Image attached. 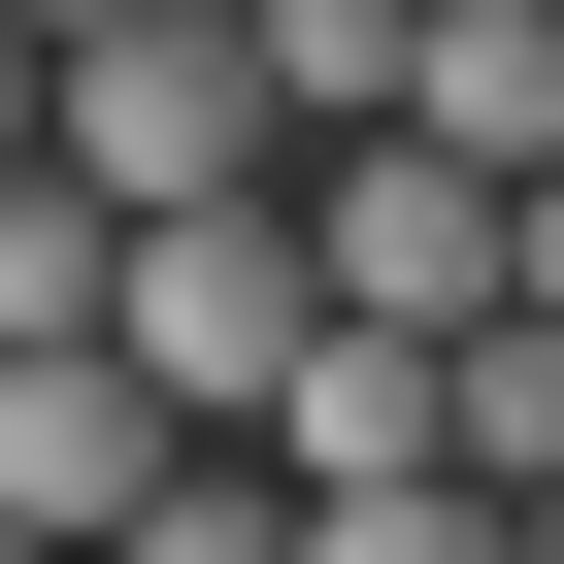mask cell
I'll return each instance as SVG.
<instances>
[{"label":"cell","instance_id":"8","mask_svg":"<svg viewBox=\"0 0 564 564\" xmlns=\"http://www.w3.org/2000/svg\"><path fill=\"white\" fill-rule=\"evenodd\" d=\"M300 564H531V531H498V498L432 465V498H300Z\"/></svg>","mask_w":564,"mask_h":564},{"label":"cell","instance_id":"2","mask_svg":"<svg viewBox=\"0 0 564 564\" xmlns=\"http://www.w3.org/2000/svg\"><path fill=\"white\" fill-rule=\"evenodd\" d=\"M300 265H333V333H498V199H465L432 133H366V166H300Z\"/></svg>","mask_w":564,"mask_h":564},{"label":"cell","instance_id":"5","mask_svg":"<svg viewBox=\"0 0 564 564\" xmlns=\"http://www.w3.org/2000/svg\"><path fill=\"white\" fill-rule=\"evenodd\" d=\"M432 366H465V333H300V399H265V498H432Z\"/></svg>","mask_w":564,"mask_h":564},{"label":"cell","instance_id":"11","mask_svg":"<svg viewBox=\"0 0 564 564\" xmlns=\"http://www.w3.org/2000/svg\"><path fill=\"white\" fill-rule=\"evenodd\" d=\"M0 34H34V67H67V34H133V0H0Z\"/></svg>","mask_w":564,"mask_h":564},{"label":"cell","instance_id":"14","mask_svg":"<svg viewBox=\"0 0 564 564\" xmlns=\"http://www.w3.org/2000/svg\"><path fill=\"white\" fill-rule=\"evenodd\" d=\"M0 564H34V531H0Z\"/></svg>","mask_w":564,"mask_h":564},{"label":"cell","instance_id":"1","mask_svg":"<svg viewBox=\"0 0 564 564\" xmlns=\"http://www.w3.org/2000/svg\"><path fill=\"white\" fill-rule=\"evenodd\" d=\"M300 333H333V265H300V199H199V232H133V399L166 432H265V399H300Z\"/></svg>","mask_w":564,"mask_h":564},{"label":"cell","instance_id":"4","mask_svg":"<svg viewBox=\"0 0 564 564\" xmlns=\"http://www.w3.org/2000/svg\"><path fill=\"white\" fill-rule=\"evenodd\" d=\"M399 133H432L465 199H531V166H564V0H432V67H399Z\"/></svg>","mask_w":564,"mask_h":564},{"label":"cell","instance_id":"3","mask_svg":"<svg viewBox=\"0 0 564 564\" xmlns=\"http://www.w3.org/2000/svg\"><path fill=\"white\" fill-rule=\"evenodd\" d=\"M166 465H232V432H166L133 366H0V531H34V564H133Z\"/></svg>","mask_w":564,"mask_h":564},{"label":"cell","instance_id":"10","mask_svg":"<svg viewBox=\"0 0 564 564\" xmlns=\"http://www.w3.org/2000/svg\"><path fill=\"white\" fill-rule=\"evenodd\" d=\"M498 333H564V166H531V199H498Z\"/></svg>","mask_w":564,"mask_h":564},{"label":"cell","instance_id":"7","mask_svg":"<svg viewBox=\"0 0 564 564\" xmlns=\"http://www.w3.org/2000/svg\"><path fill=\"white\" fill-rule=\"evenodd\" d=\"M100 333H133V232L67 166H0V366H100Z\"/></svg>","mask_w":564,"mask_h":564},{"label":"cell","instance_id":"6","mask_svg":"<svg viewBox=\"0 0 564 564\" xmlns=\"http://www.w3.org/2000/svg\"><path fill=\"white\" fill-rule=\"evenodd\" d=\"M232 34H265V133H399V67H432V0H232Z\"/></svg>","mask_w":564,"mask_h":564},{"label":"cell","instance_id":"12","mask_svg":"<svg viewBox=\"0 0 564 564\" xmlns=\"http://www.w3.org/2000/svg\"><path fill=\"white\" fill-rule=\"evenodd\" d=\"M0 166H34V34H0Z\"/></svg>","mask_w":564,"mask_h":564},{"label":"cell","instance_id":"9","mask_svg":"<svg viewBox=\"0 0 564 564\" xmlns=\"http://www.w3.org/2000/svg\"><path fill=\"white\" fill-rule=\"evenodd\" d=\"M133 564H300V498H265V465H166V531Z\"/></svg>","mask_w":564,"mask_h":564},{"label":"cell","instance_id":"13","mask_svg":"<svg viewBox=\"0 0 564 564\" xmlns=\"http://www.w3.org/2000/svg\"><path fill=\"white\" fill-rule=\"evenodd\" d=\"M531 564H564V498H531Z\"/></svg>","mask_w":564,"mask_h":564}]
</instances>
